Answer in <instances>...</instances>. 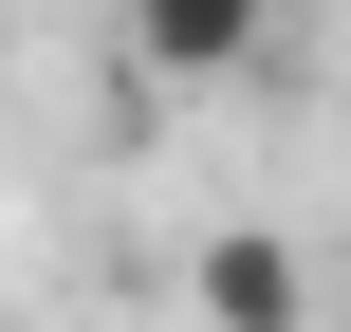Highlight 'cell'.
Instances as JSON below:
<instances>
[{
  "label": "cell",
  "mask_w": 351,
  "mask_h": 332,
  "mask_svg": "<svg viewBox=\"0 0 351 332\" xmlns=\"http://www.w3.org/2000/svg\"><path fill=\"white\" fill-rule=\"evenodd\" d=\"M185 314L204 332H315V259H296L278 222H222V240L185 259Z\"/></svg>",
  "instance_id": "cell-1"
},
{
  "label": "cell",
  "mask_w": 351,
  "mask_h": 332,
  "mask_svg": "<svg viewBox=\"0 0 351 332\" xmlns=\"http://www.w3.org/2000/svg\"><path fill=\"white\" fill-rule=\"evenodd\" d=\"M130 55H148L167 92H222V74L278 55V0H130Z\"/></svg>",
  "instance_id": "cell-2"
}]
</instances>
